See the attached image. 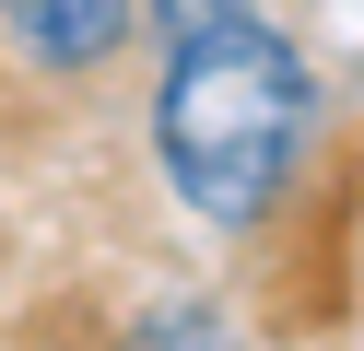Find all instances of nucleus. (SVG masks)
Masks as SVG:
<instances>
[{
  "label": "nucleus",
  "mask_w": 364,
  "mask_h": 351,
  "mask_svg": "<svg viewBox=\"0 0 364 351\" xmlns=\"http://www.w3.org/2000/svg\"><path fill=\"white\" fill-rule=\"evenodd\" d=\"M235 12H259V0H141V23H153V35H200V23H235Z\"/></svg>",
  "instance_id": "obj_4"
},
{
  "label": "nucleus",
  "mask_w": 364,
  "mask_h": 351,
  "mask_svg": "<svg viewBox=\"0 0 364 351\" xmlns=\"http://www.w3.org/2000/svg\"><path fill=\"white\" fill-rule=\"evenodd\" d=\"M129 23H141V0H12L0 35L24 47L48 82H82V70H106L129 47Z\"/></svg>",
  "instance_id": "obj_2"
},
{
  "label": "nucleus",
  "mask_w": 364,
  "mask_h": 351,
  "mask_svg": "<svg viewBox=\"0 0 364 351\" xmlns=\"http://www.w3.org/2000/svg\"><path fill=\"white\" fill-rule=\"evenodd\" d=\"M0 12H12V0H0Z\"/></svg>",
  "instance_id": "obj_5"
},
{
  "label": "nucleus",
  "mask_w": 364,
  "mask_h": 351,
  "mask_svg": "<svg viewBox=\"0 0 364 351\" xmlns=\"http://www.w3.org/2000/svg\"><path fill=\"white\" fill-rule=\"evenodd\" d=\"M306 129H317V59L282 35V23L235 12V23H200V35L165 47V82H153V164H165V187L200 211V223L247 234L294 187Z\"/></svg>",
  "instance_id": "obj_1"
},
{
  "label": "nucleus",
  "mask_w": 364,
  "mask_h": 351,
  "mask_svg": "<svg viewBox=\"0 0 364 351\" xmlns=\"http://www.w3.org/2000/svg\"><path fill=\"white\" fill-rule=\"evenodd\" d=\"M129 351H247V340H235V316H223V304L176 293V304H153V316H141V340H129Z\"/></svg>",
  "instance_id": "obj_3"
}]
</instances>
